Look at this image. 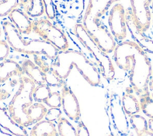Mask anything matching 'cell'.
<instances>
[{
  "label": "cell",
  "instance_id": "5bb4252c",
  "mask_svg": "<svg viewBox=\"0 0 153 136\" xmlns=\"http://www.w3.org/2000/svg\"><path fill=\"white\" fill-rule=\"evenodd\" d=\"M30 136H60L52 121L41 120L35 123L30 132Z\"/></svg>",
  "mask_w": 153,
  "mask_h": 136
},
{
  "label": "cell",
  "instance_id": "603a6c76",
  "mask_svg": "<svg viewBox=\"0 0 153 136\" xmlns=\"http://www.w3.org/2000/svg\"><path fill=\"white\" fill-rule=\"evenodd\" d=\"M61 111L59 108H51L48 110L47 114L45 116V120L49 121H54L57 120L61 117Z\"/></svg>",
  "mask_w": 153,
  "mask_h": 136
},
{
  "label": "cell",
  "instance_id": "cb8c5ba5",
  "mask_svg": "<svg viewBox=\"0 0 153 136\" xmlns=\"http://www.w3.org/2000/svg\"><path fill=\"white\" fill-rule=\"evenodd\" d=\"M43 1L45 8V14L47 17L50 19H54L56 13L52 0H43Z\"/></svg>",
  "mask_w": 153,
  "mask_h": 136
},
{
  "label": "cell",
  "instance_id": "f546056e",
  "mask_svg": "<svg viewBox=\"0 0 153 136\" xmlns=\"http://www.w3.org/2000/svg\"><path fill=\"white\" fill-rule=\"evenodd\" d=\"M7 3L5 0H0V16H2L4 8Z\"/></svg>",
  "mask_w": 153,
  "mask_h": 136
},
{
  "label": "cell",
  "instance_id": "9a60e30c",
  "mask_svg": "<svg viewBox=\"0 0 153 136\" xmlns=\"http://www.w3.org/2000/svg\"><path fill=\"white\" fill-rule=\"evenodd\" d=\"M48 110L41 103L35 102L27 109V116L30 125L38 123L45 117Z\"/></svg>",
  "mask_w": 153,
  "mask_h": 136
},
{
  "label": "cell",
  "instance_id": "9c48e42d",
  "mask_svg": "<svg viewBox=\"0 0 153 136\" xmlns=\"http://www.w3.org/2000/svg\"><path fill=\"white\" fill-rule=\"evenodd\" d=\"M62 106L65 114L72 120L78 121L81 118V112L78 101L73 91L67 86L62 89Z\"/></svg>",
  "mask_w": 153,
  "mask_h": 136
},
{
  "label": "cell",
  "instance_id": "d6a6232c",
  "mask_svg": "<svg viewBox=\"0 0 153 136\" xmlns=\"http://www.w3.org/2000/svg\"><path fill=\"white\" fill-rule=\"evenodd\" d=\"M19 2H20L21 5H23V4H25L27 2V0H19Z\"/></svg>",
  "mask_w": 153,
  "mask_h": 136
},
{
  "label": "cell",
  "instance_id": "ac0fdd59",
  "mask_svg": "<svg viewBox=\"0 0 153 136\" xmlns=\"http://www.w3.org/2000/svg\"><path fill=\"white\" fill-rule=\"evenodd\" d=\"M130 123L134 129L137 136L148 130V122L146 119L140 115H133L130 117Z\"/></svg>",
  "mask_w": 153,
  "mask_h": 136
},
{
  "label": "cell",
  "instance_id": "d590c367",
  "mask_svg": "<svg viewBox=\"0 0 153 136\" xmlns=\"http://www.w3.org/2000/svg\"><path fill=\"white\" fill-rule=\"evenodd\" d=\"M108 136H114V135H112V134H109V135H108Z\"/></svg>",
  "mask_w": 153,
  "mask_h": 136
},
{
  "label": "cell",
  "instance_id": "ba28073f",
  "mask_svg": "<svg viewBox=\"0 0 153 136\" xmlns=\"http://www.w3.org/2000/svg\"><path fill=\"white\" fill-rule=\"evenodd\" d=\"M5 36L9 45L17 52L29 54V45L30 42L25 40L14 24L7 20L2 22Z\"/></svg>",
  "mask_w": 153,
  "mask_h": 136
},
{
  "label": "cell",
  "instance_id": "7a4b0ae2",
  "mask_svg": "<svg viewBox=\"0 0 153 136\" xmlns=\"http://www.w3.org/2000/svg\"><path fill=\"white\" fill-rule=\"evenodd\" d=\"M35 88V82L29 77L22 75L19 89L8 106L11 120L22 127L30 125L27 109L33 104V93Z\"/></svg>",
  "mask_w": 153,
  "mask_h": 136
},
{
  "label": "cell",
  "instance_id": "e0dca14e",
  "mask_svg": "<svg viewBox=\"0 0 153 136\" xmlns=\"http://www.w3.org/2000/svg\"><path fill=\"white\" fill-rule=\"evenodd\" d=\"M57 122L60 136H77L76 129L66 118L60 117Z\"/></svg>",
  "mask_w": 153,
  "mask_h": 136
},
{
  "label": "cell",
  "instance_id": "5b68a950",
  "mask_svg": "<svg viewBox=\"0 0 153 136\" xmlns=\"http://www.w3.org/2000/svg\"><path fill=\"white\" fill-rule=\"evenodd\" d=\"M152 0H130L131 10L129 11L131 20L136 32L142 36L151 24V14L149 8Z\"/></svg>",
  "mask_w": 153,
  "mask_h": 136
},
{
  "label": "cell",
  "instance_id": "f1b7e54d",
  "mask_svg": "<svg viewBox=\"0 0 153 136\" xmlns=\"http://www.w3.org/2000/svg\"><path fill=\"white\" fill-rule=\"evenodd\" d=\"M148 88L149 91H153V70L152 72V75L151 76V78L148 83Z\"/></svg>",
  "mask_w": 153,
  "mask_h": 136
},
{
  "label": "cell",
  "instance_id": "8fae6325",
  "mask_svg": "<svg viewBox=\"0 0 153 136\" xmlns=\"http://www.w3.org/2000/svg\"><path fill=\"white\" fill-rule=\"evenodd\" d=\"M134 92L131 86L126 88L123 93L121 103L123 109L128 116H131L139 113L140 110V102L136 97Z\"/></svg>",
  "mask_w": 153,
  "mask_h": 136
},
{
  "label": "cell",
  "instance_id": "2e32d148",
  "mask_svg": "<svg viewBox=\"0 0 153 136\" xmlns=\"http://www.w3.org/2000/svg\"><path fill=\"white\" fill-rule=\"evenodd\" d=\"M21 6L23 7L24 11L32 17L41 16L45 13L43 0H27L25 4Z\"/></svg>",
  "mask_w": 153,
  "mask_h": 136
},
{
  "label": "cell",
  "instance_id": "4316f807",
  "mask_svg": "<svg viewBox=\"0 0 153 136\" xmlns=\"http://www.w3.org/2000/svg\"><path fill=\"white\" fill-rule=\"evenodd\" d=\"M77 136H90L88 130L84 123L80 121L77 126L76 128Z\"/></svg>",
  "mask_w": 153,
  "mask_h": 136
},
{
  "label": "cell",
  "instance_id": "8992f818",
  "mask_svg": "<svg viewBox=\"0 0 153 136\" xmlns=\"http://www.w3.org/2000/svg\"><path fill=\"white\" fill-rule=\"evenodd\" d=\"M93 23L96 28L92 30L84 28L93 42L106 54L114 51L117 45L114 36L101 22L100 17L94 15L93 18Z\"/></svg>",
  "mask_w": 153,
  "mask_h": 136
},
{
  "label": "cell",
  "instance_id": "83f0119b",
  "mask_svg": "<svg viewBox=\"0 0 153 136\" xmlns=\"http://www.w3.org/2000/svg\"><path fill=\"white\" fill-rule=\"evenodd\" d=\"M14 134L11 132L8 129L5 128L1 123H0V136H14Z\"/></svg>",
  "mask_w": 153,
  "mask_h": 136
},
{
  "label": "cell",
  "instance_id": "4fadbf2b",
  "mask_svg": "<svg viewBox=\"0 0 153 136\" xmlns=\"http://www.w3.org/2000/svg\"><path fill=\"white\" fill-rule=\"evenodd\" d=\"M24 73L38 85L47 83V75L41 69L30 60H25L22 65Z\"/></svg>",
  "mask_w": 153,
  "mask_h": 136
},
{
  "label": "cell",
  "instance_id": "d4e9b609",
  "mask_svg": "<svg viewBox=\"0 0 153 136\" xmlns=\"http://www.w3.org/2000/svg\"><path fill=\"white\" fill-rule=\"evenodd\" d=\"M10 53V47L7 42L4 40H0V61L7 59Z\"/></svg>",
  "mask_w": 153,
  "mask_h": 136
},
{
  "label": "cell",
  "instance_id": "7c38bea8",
  "mask_svg": "<svg viewBox=\"0 0 153 136\" xmlns=\"http://www.w3.org/2000/svg\"><path fill=\"white\" fill-rule=\"evenodd\" d=\"M24 73L22 66L14 60L6 59L0 63V84L14 76H22Z\"/></svg>",
  "mask_w": 153,
  "mask_h": 136
},
{
  "label": "cell",
  "instance_id": "4dcf8cb0",
  "mask_svg": "<svg viewBox=\"0 0 153 136\" xmlns=\"http://www.w3.org/2000/svg\"><path fill=\"white\" fill-rule=\"evenodd\" d=\"M148 130L153 132V119H149L148 123Z\"/></svg>",
  "mask_w": 153,
  "mask_h": 136
},
{
  "label": "cell",
  "instance_id": "d6986e66",
  "mask_svg": "<svg viewBox=\"0 0 153 136\" xmlns=\"http://www.w3.org/2000/svg\"><path fill=\"white\" fill-rule=\"evenodd\" d=\"M50 86L47 84L38 85L35 87L33 93V98L35 102L44 103L51 94Z\"/></svg>",
  "mask_w": 153,
  "mask_h": 136
},
{
  "label": "cell",
  "instance_id": "836d02e7",
  "mask_svg": "<svg viewBox=\"0 0 153 136\" xmlns=\"http://www.w3.org/2000/svg\"><path fill=\"white\" fill-rule=\"evenodd\" d=\"M151 9H152V14L153 15V0L152 1V4H151ZM152 26H153V20H152Z\"/></svg>",
  "mask_w": 153,
  "mask_h": 136
},
{
  "label": "cell",
  "instance_id": "52a82bcc",
  "mask_svg": "<svg viewBox=\"0 0 153 136\" xmlns=\"http://www.w3.org/2000/svg\"><path fill=\"white\" fill-rule=\"evenodd\" d=\"M126 20L124 6L121 4H115L109 12L108 23L112 35L118 41L127 36Z\"/></svg>",
  "mask_w": 153,
  "mask_h": 136
},
{
  "label": "cell",
  "instance_id": "277c9868",
  "mask_svg": "<svg viewBox=\"0 0 153 136\" xmlns=\"http://www.w3.org/2000/svg\"><path fill=\"white\" fill-rule=\"evenodd\" d=\"M32 31L59 50L66 51L69 48V42L65 33L47 18L33 20Z\"/></svg>",
  "mask_w": 153,
  "mask_h": 136
},
{
  "label": "cell",
  "instance_id": "ffe728a7",
  "mask_svg": "<svg viewBox=\"0 0 153 136\" xmlns=\"http://www.w3.org/2000/svg\"><path fill=\"white\" fill-rule=\"evenodd\" d=\"M139 102L143 113L150 119H153V98L149 95L140 99Z\"/></svg>",
  "mask_w": 153,
  "mask_h": 136
},
{
  "label": "cell",
  "instance_id": "6da1fadb",
  "mask_svg": "<svg viewBox=\"0 0 153 136\" xmlns=\"http://www.w3.org/2000/svg\"><path fill=\"white\" fill-rule=\"evenodd\" d=\"M114 60L119 68L127 73L130 85L140 100L150 95L148 83L152 72L151 63L137 42L127 41L118 44Z\"/></svg>",
  "mask_w": 153,
  "mask_h": 136
},
{
  "label": "cell",
  "instance_id": "484cf974",
  "mask_svg": "<svg viewBox=\"0 0 153 136\" xmlns=\"http://www.w3.org/2000/svg\"><path fill=\"white\" fill-rule=\"evenodd\" d=\"M5 1H7V3L4 8L2 17L8 15L10 12L13 8L17 7L20 4L19 0H5Z\"/></svg>",
  "mask_w": 153,
  "mask_h": 136
},
{
  "label": "cell",
  "instance_id": "1f68e13d",
  "mask_svg": "<svg viewBox=\"0 0 153 136\" xmlns=\"http://www.w3.org/2000/svg\"><path fill=\"white\" fill-rule=\"evenodd\" d=\"M139 136H153V132H151L149 130H147L141 134Z\"/></svg>",
  "mask_w": 153,
  "mask_h": 136
},
{
  "label": "cell",
  "instance_id": "3957f363",
  "mask_svg": "<svg viewBox=\"0 0 153 136\" xmlns=\"http://www.w3.org/2000/svg\"><path fill=\"white\" fill-rule=\"evenodd\" d=\"M106 113L109 128L114 136H137L128 120L121 103V98L115 93H111L107 101Z\"/></svg>",
  "mask_w": 153,
  "mask_h": 136
},
{
  "label": "cell",
  "instance_id": "44dd1931",
  "mask_svg": "<svg viewBox=\"0 0 153 136\" xmlns=\"http://www.w3.org/2000/svg\"><path fill=\"white\" fill-rule=\"evenodd\" d=\"M44 103L51 108H59L62 106L61 94L57 92H52Z\"/></svg>",
  "mask_w": 153,
  "mask_h": 136
},
{
  "label": "cell",
  "instance_id": "e575fe53",
  "mask_svg": "<svg viewBox=\"0 0 153 136\" xmlns=\"http://www.w3.org/2000/svg\"><path fill=\"white\" fill-rule=\"evenodd\" d=\"M1 34H2V30H1V27H0V37H1Z\"/></svg>",
  "mask_w": 153,
  "mask_h": 136
},
{
  "label": "cell",
  "instance_id": "8d00e7d4",
  "mask_svg": "<svg viewBox=\"0 0 153 136\" xmlns=\"http://www.w3.org/2000/svg\"><path fill=\"white\" fill-rule=\"evenodd\" d=\"M152 98H153V94H152Z\"/></svg>",
  "mask_w": 153,
  "mask_h": 136
},
{
  "label": "cell",
  "instance_id": "7402d4cb",
  "mask_svg": "<svg viewBox=\"0 0 153 136\" xmlns=\"http://www.w3.org/2000/svg\"><path fill=\"white\" fill-rule=\"evenodd\" d=\"M141 36L142 38L140 39L136 38L137 42L145 51L153 53V41L145 37L143 35Z\"/></svg>",
  "mask_w": 153,
  "mask_h": 136
},
{
  "label": "cell",
  "instance_id": "30bf717a",
  "mask_svg": "<svg viewBox=\"0 0 153 136\" xmlns=\"http://www.w3.org/2000/svg\"><path fill=\"white\" fill-rule=\"evenodd\" d=\"M18 7V6H17ZM13 8L8 14V17L20 34L29 35L32 30V22L29 16L19 8Z\"/></svg>",
  "mask_w": 153,
  "mask_h": 136
}]
</instances>
